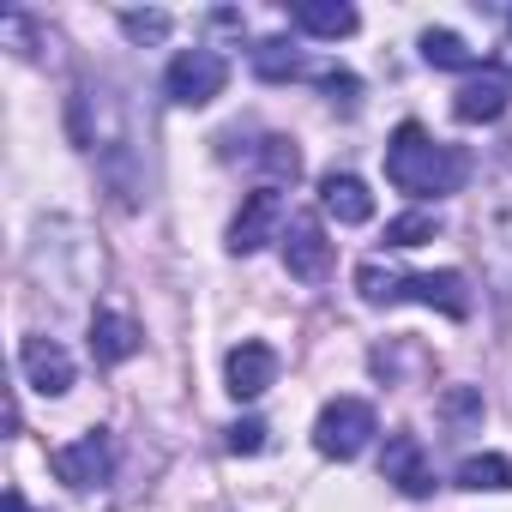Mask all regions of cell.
Returning <instances> with one entry per match:
<instances>
[{
  "label": "cell",
  "instance_id": "obj_1",
  "mask_svg": "<svg viewBox=\"0 0 512 512\" xmlns=\"http://www.w3.org/2000/svg\"><path fill=\"white\" fill-rule=\"evenodd\" d=\"M386 181H392L398 193H410V199H440V193H458L464 157H458L452 145H440L428 127L404 121V127L392 133V145H386Z\"/></svg>",
  "mask_w": 512,
  "mask_h": 512
},
{
  "label": "cell",
  "instance_id": "obj_2",
  "mask_svg": "<svg viewBox=\"0 0 512 512\" xmlns=\"http://www.w3.org/2000/svg\"><path fill=\"white\" fill-rule=\"evenodd\" d=\"M356 290H362V302H374V308L422 302V308H440L446 320H464V314H470L464 272H416V278H398V272H386L380 260H368V266L356 272Z\"/></svg>",
  "mask_w": 512,
  "mask_h": 512
},
{
  "label": "cell",
  "instance_id": "obj_3",
  "mask_svg": "<svg viewBox=\"0 0 512 512\" xmlns=\"http://www.w3.org/2000/svg\"><path fill=\"white\" fill-rule=\"evenodd\" d=\"M223 85H229V61H223L217 49H181V55L169 61V73H163V91H169V103H181V109H205Z\"/></svg>",
  "mask_w": 512,
  "mask_h": 512
},
{
  "label": "cell",
  "instance_id": "obj_4",
  "mask_svg": "<svg viewBox=\"0 0 512 512\" xmlns=\"http://www.w3.org/2000/svg\"><path fill=\"white\" fill-rule=\"evenodd\" d=\"M368 440H374V404L368 398H332L320 410V422H314V446L326 458H338V464L356 458Z\"/></svg>",
  "mask_w": 512,
  "mask_h": 512
},
{
  "label": "cell",
  "instance_id": "obj_5",
  "mask_svg": "<svg viewBox=\"0 0 512 512\" xmlns=\"http://www.w3.org/2000/svg\"><path fill=\"white\" fill-rule=\"evenodd\" d=\"M380 482H392L398 494H410V500H428L434 494V464H428V446L416 440V434H392L386 440V452H380Z\"/></svg>",
  "mask_w": 512,
  "mask_h": 512
},
{
  "label": "cell",
  "instance_id": "obj_6",
  "mask_svg": "<svg viewBox=\"0 0 512 512\" xmlns=\"http://www.w3.org/2000/svg\"><path fill=\"white\" fill-rule=\"evenodd\" d=\"M284 266H290V278H302V284H320V278L332 272V241H326V229H320V217H314V211L290 217V235H284Z\"/></svg>",
  "mask_w": 512,
  "mask_h": 512
},
{
  "label": "cell",
  "instance_id": "obj_7",
  "mask_svg": "<svg viewBox=\"0 0 512 512\" xmlns=\"http://www.w3.org/2000/svg\"><path fill=\"white\" fill-rule=\"evenodd\" d=\"M278 223H284V193H278V187H253L247 205H241L235 223H229V247H235V253H260V247L278 235Z\"/></svg>",
  "mask_w": 512,
  "mask_h": 512
},
{
  "label": "cell",
  "instance_id": "obj_8",
  "mask_svg": "<svg viewBox=\"0 0 512 512\" xmlns=\"http://www.w3.org/2000/svg\"><path fill=\"white\" fill-rule=\"evenodd\" d=\"M49 470H55L67 488H97V482H109V434H79L73 446H55V452H49Z\"/></svg>",
  "mask_w": 512,
  "mask_h": 512
},
{
  "label": "cell",
  "instance_id": "obj_9",
  "mask_svg": "<svg viewBox=\"0 0 512 512\" xmlns=\"http://www.w3.org/2000/svg\"><path fill=\"white\" fill-rule=\"evenodd\" d=\"M19 368H25V380H31L43 398H61V392L73 386V356H67L55 338H25V344H19Z\"/></svg>",
  "mask_w": 512,
  "mask_h": 512
},
{
  "label": "cell",
  "instance_id": "obj_10",
  "mask_svg": "<svg viewBox=\"0 0 512 512\" xmlns=\"http://www.w3.org/2000/svg\"><path fill=\"white\" fill-rule=\"evenodd\" d=\"M272 380H278V350L272 344H235L229 350V392L241 398V404H253L260 392H272Z\"/></svg>",
  "mask_w": 512,
  "mask_h": 512
},
{
  "label": "cell",
  "instance_id": "obj_11",
  "mask_svg": "<svg viewBox=\"0 0 512 512\" xmlns=\"http://www.w3.org/2000/svg\"><path fill=\"white\" fill-rule=\"evenodd\" d=\"M506 103H512L506 79H500V73H482V79L458 85V97H452V115H458L464 127H476V121H500V115H506Z\"/></svg>",
  "mask_w": 512,
  "mask_h": 512
},
{
  "label": "cell",
  "instance_id": "obj_12",
  "mask_svg": "<svg viewBox=\"0 0 512 512\" xmlns=\"http://www.w3.org/2000/svg\"><path fill=\"white\" fill-rule=\"evenodd\" d=\"M139 326L127 320V314H115V308H97L91 314V356L97 362H127V356H139Z\"/></svg>",
  "mask_w": 512,
  "mask_h": 512
},
{
  "label": "cell",
  "instance_id": "obj_13",
  "mask_svg": "<svg viewBox=\"0 0 512 512\" xmlns=\"http://www.w3.org/2000/svg\"><path fill=\"white\" fill-rule=\"evenodd\" d=\"M320 205H326V217H338V223H368L374 217V193L356 181V175H326L320 181Z\"/></svg>",
  "mask_w": 512,
  "mask_h": 512
},
{
  "label": "cell",
  "instance_id": "obj_14",
  "mask_svg": "<svg viewBox=\"0 0 512 512\" xmlns=\"http://www.w3.org/2000/svg\"><path fill=\"white\" fill-rule=\"evenodd\" d=\"M290 19H296L302 31L326 37V43H338V37H350V31H356V7H344V0H296Z\"/></svg>",
  "mask_w": 512,
  "mask_h": 512
},
{
  "label": "cell",
  "instance_id": "obj_15",
  "mask_svg": "<svg viewBox=\"0 0 512 512\" xmlns=\"http://www.w3.org/2000/svg\"><path fill=\"white\" fill-rule=\"evenodd\" d=\"M247 61H253V73H260V79H302V73H308V67H302V55H296L284 37L253 43V49H247Z\"/></svg>",
  "mask_w": 512,
  "mask_h": 512
},
{
  "label": "cell",
  "instance_id": "obj_16",
  "mask_svg": "<svg viewBox=\"0 0 512 512\" xmlns=\"http://www.w3.org/2000/svg\"><path fill=\"white\" fill-rule=\"evenodd\" d=\"M422 61L464 73V67H476V49H464V37H452V31H422Z\"/></svg>",
  "mask_w": 512,
  "mask_h": 512
},
{
  "label": "cell",
  "instance_id": "obj_17",
  "mask_svg": "<svg viewBox=\"0 0 512 512\" xmlns=\"http://www.w3.org/2000/svg\"><path fill=\"white\" fill-rule=\"evenodd\" d=\"M458 488H512V464L500 452H476L458 464Z\"/></svg>",
  "mask_w": 512,
  "mask_h": 512
},
{
  "label": "cell",
  "instance_id": "obj_18",
  "mask_svg": "<svg viewBox=\"0 0 512 512\" xmlns=\"http://www.w3.org/2000/svg\"><path fill=\"white\" fill-rule=\"evenodd\" d=\"M440 235V211H404L386 223V247H422Z\"/></svg>",
  "mask_w": 512,
  "mask_h": 512
},
{
  "label": "cell",
  "instance_id": "obj_19",
  "mask_svg": "<svg viewBox=\"0 0 512 512\" xmlns=\"http://www.w3.org/2000/svg\"><path fill=\"white\" fill-rule=\"evenodd\" d=\"M253 157H260V169H266L272 181H296V175H302V151H296L290 139H260V151H253Z\"/></svg>",
  "mask_w": 512,
  "mask_h": 512
},
{
  "label": "cell",
  "instance_id": "obj_20",
  "mask_svg": "<svg viewBox=\"0 0 512 512\" xmlns=\"http://www.w3.org/2000/svg\"><path fill=\"white\" fill-rule=\"evenodd\" d=\"M440 416H446L452 428H470V422H482V392H470V386H452V392L440 398Z\"/></svg>",
  "mask_w": 512,
  "mask_h": 512
},
{
  "label": "cell",
  "instance_id": "obj_21",
  "mask_svg": "<svg viewBox=\"0 0 512 512\" xmlns=\"http://www.w3.org/2000/svg\"><path fill=\"white\" fill-rule=\"evenodd\" d=\"M169 25H175L169 13H121V31H127L133 43H163Z\"/></svg>",
  "mask_w": 512,
  "mask_h": 512
},
{
  "label": "cell",
  "instance_id": "obj_22",
  "mask_svg": "<svg viewBox=\"0 0 512 512\" xmlns=\"http://www.w3.org/2000/svg\"><path fill=\"white\" fill-rule=\"evenodd\" d=\"M229 452H241V458L266 452V422H260V416H241V422L229 428Z\"/></svg>",
  "mask_w": 512,
  "mask_h": 512
},
{
  "label": "cell",
  "instance_id": "obj_23",
  "mask_svg": "<svg viewBox=\"0 0 512 512\" xmlns=\"http://www.w3.org/2000/svg\"><path fill=\"white\" fill-rule=\"evenodd\" d=\"M320 79H326V91H332V103H344V109H356V91H362V85H356L350 73H332V67H326Z\"/></svg>",
  "mask_w": 512,
  "mask_h": 512
},
{
  "label": "cell",
  "instance_id": "obj_24",
  "mask_svg": "<svg viewBox=\"0 0 512 512\" xmlns=\"http://www.w3.org/2000/svg\"><path fill=\"white\" fill-rule=\"evenodd\" d=\"M7 512H31V506H25V494H19V488H13V494H7Z\"/></svg>",
  "mask_w": 512,
  "mask_h": 512
}]
</instances>
